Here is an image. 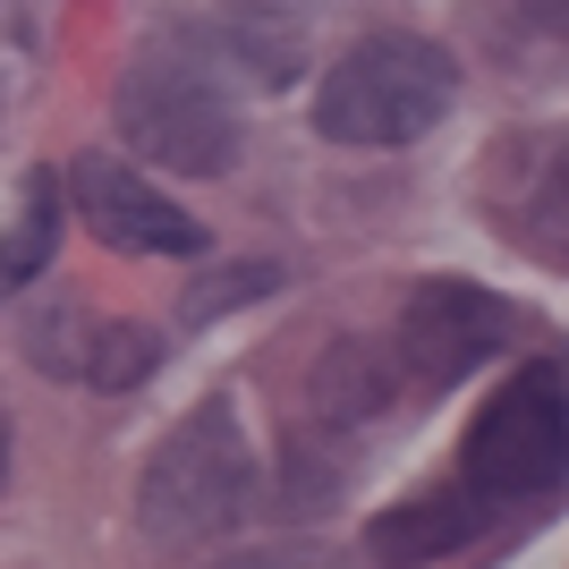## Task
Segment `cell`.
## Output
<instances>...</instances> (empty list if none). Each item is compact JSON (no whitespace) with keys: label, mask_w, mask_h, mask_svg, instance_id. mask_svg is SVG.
<instances>
[{"label":"cell","mask_w":569,"mask_h":569,"mask_svg":"<svg viewBox=\"0 0 569 569\" xmlns=\"http://www.w3.org/2000/svg\"><path fill=\"white\" fill-rule=\"evenodd\" d=\"M247 501H256V451H247V426H238L230 400L188 408L137 476V527L170 552L230 536L247 519Z\"/></svg>","instance_id":"6da1fadb"},{"label":"cell","mask_w":569,"mask_h":569,"mask_svg":"<svg viewBox=\"0 0 569 569\" xmlns=\"http://www.w3.org/2000/svg\"><path fill=\"white\" fill-rule=\"evenodd\" d=\"M459 102V60L426 34H375V43L340 51V69L315 94V128L332 144H417L426 128H442Z\"/></svg>","instance_id":"7a4b0ae2"},{"label":"cell","mask_w":569,"mask_h":569,"mask_svg":"<svg viewBox=\"0 0 569 569\" xmlns=\"http://www.w3.org/2000/svg\"><path fill=\"white\" fill-rule=\"evenodd\" d=\"M561 476H569V375L536 357L476 408L451 485L485 501V519H501L519 501H545Z\"/></svg>","instance_id":"3957f363"},{"label":"cell","mask_w":569,"mask_h":569,"mask_svg":"<svg viewBox=\"0 0 569 569\" xmlns=\"http://www.w3.org/2000/svg\"><path fill=\"white\" fill-rule=\"evenodd\" d=\"M119 137L137 144L144 162L213 179L238 162V102L221 94V77L179 43H153L137 69L119 77Z\"/></svg>","instance_id":"277c9868"},{"label":"cell","mask_w":569,"mask_h":569,"mask_svg":"<svg viewBox=\"0 0 569 569\" xmlns=\"http://www.w3.org/2000/svg\"><path fill=\"white\" fill-rule=\"evenodd\" d=\"M510 349V307H501L493 289L476 281H426L408 289L400 307V366L426 391H451V382H468L485 357Z\"/></svg>","instance_id":"5b68a950"},{"label":"cell","mask_w":569,"mask_h":569,"mask_svg":"<svg viewBox=\"0 0 569 569\" xmlns=\"http://www.w3.org/2000/svg\"><path fill=\"white\" fill-rule=\"evenodd\" d=\"M69 196H77V213H86V230L102 247H119V256H196L204 247V221L188 204H170L144 170L111 162V153H86L69 170Z\"/></svg>","instance_id":"8992f818"},{"label":"cell","mask_w":569,"mask_h":569,"mask_svg":"<svg viewBox=\"0 0 569 569\" xmlns=\"http://www.w3.org/2000/svg\"><path fill=\"white\" fill-rule=\"evenodd\" d=\"M485 501L459 493V485H433V493H408L391 501L375 527H366V552H375L382 569H426V561H451V552H468L476 536H485Z\"/></svg>","instance_id":"52a82bcc"},{"label":"cell","mask_w":569,"mask_h":569,"mask_svg":"<svg viewBox=\"0 0 569 569\" xmlns=\"http://www.w3.org/2000/svg\"><path fill=\"white\" fill-rule=\"evenodd\" d=\"M43 357L60 375L94 382V391H137L153 366H162V340L144 323H102V315H69L60 332H43Z\"/></svg>","instance_id":"ba28073f"},{"label":"cell","mask_w":569,"mask_h":569,"mask_svg":"<svg viewBox=\"0 0 569 569\" xmlns=\"http://www.w3.org/2000/svg\"><path fill=\"white\" fill-rule=\"evenodd\" d=\"M51 256H60V179H26V213L0 238V298H18Z\"/></svg>","instance_id":"9c48e42d"},{"label":"cell","mask_w":569,"mask_h":569,"mask_svg":"<svg viewBox=\"0 0 569 569\" xmlns=\"http://www.w3.org/2000/svg\"><path fill=\"white\" fill-rule=\"evenodd\" d=\"M519 238H527V256L569 263V137L552 144L545 170L527 179V196H519Z\"/></svg>","instance_id":"30bf717a"},{"label":"cell","mask_w":569,"mask_h":569,"mask_svg":"<svg viewBox=\"0 0 569 569\" xmlns=\"http://www.w3.org/2000/svg\"><path fill=\"white\" fill-rule=\"evenodd\" d=\"M391 400V375H382V357L375 349H332L323 357V375H315V408H323V417H340V426H349V417H375V408Z\"/></svg>","instance_id":"8fae6325"},{"label":"cell","mask_w":569,"mask_h":569,"mask_svg":"<svg viewBox=\"0 0 569 569\" xmlns=\"http://www.w3.org/2000/svg\"><path fill=\"white\" fill-rule=\"evenodd\" d=\"M263 289H281V272H272V263H238V272H213V281L188 289V315L204 323V315H230L238 298H263Z\"/></svg>","instance_id":"7c38bea8"},{"label":"cell","mask_w":569,"mask_h":569,"mask_svg":"<svg viewBox=\"0 0 569 569\" xmlns=\"http://www.w3.org/2000/svg\"><path fill=\"white\" fill-rule=\"evenodd\" d=\"M230 569H340L332 552H307V545H272V552H247V561H230Z\"/></svg>","instance_id":"4fadbf2b"},{"label":"cell","mask_w":569,"mask_h":569,"mask_svg":"<svg viewBox=\"0 0 569 569\" xmlns=\"http://www.w3.org/2000/svg\"><path fill=\"white\" fill-rule=\"evenodd\" d=\"M519 18L545 34V43H561L569 51V0H519Z\"/></svg>","instance_id":"5bb4252c"},{"label":"cell","mask_w":569,"mask_h":569,"mask_svg":"<svg viewBox=\"0 0 569 569\" xmlns=\"http://www.w3.org/2000/svg\"><path fill=\"white\" fill-rule=\"evenodd\" d=\"M0 485H9V417H0Z\"/></svg>","instance_id":"9a60e30c"}]
</instances>
